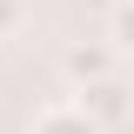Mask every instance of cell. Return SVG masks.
<instances>
[{
  "label": "cell",
  "mask_w": 134,
  "mask_h": 134,
  "mask_svg": "<svg viewBox=\"0 0 134 134\" xmlns=\"http://www.w3.org/2000/svg\"><path fill=\"white\" fill-rule=\"evenodd\" d=\"M20 20H27V0H0V40H7V34H14Z\"/></svg>",
  "instance_id": "obj_5"
},
{
  "label": "cell",
  "mask_w": 134,
  "mask_h": 134,
  "mask_svg": "<svg viewBox=\"0 0 134 134\" xmlns=\"http://www.w3.org/2000/svg\"><path fill=\"white\" fill-rule=\"evenodd\" d=\"M107 47L121 60H134V0H114L107 7Z\"/></svg>",
  "instance_id": "obj_4"
},
{
  "label": "cell",
  "mask_w": 134,
  "mask_h": 134,
  "mask_svg": "<svg viewBox=\"0 0 134 134\" xmlns=\"http://www.w3.org/2000/svg\"><path fill=\"white\" fill-rule=\"evenodd\" d=\"M121 67V54L107 47V40H74V47H60V74L67 87H87V81H107Z\"/></svg>",
  "instance_id": "obj_2"
},
{
  "label": "cell",
  "mask_w": 134,
  "mask_h": 134,
  "mask_svg": "<svg viewBox=\"0 0 134 134\" xmlns=\"http://www.w3.org/2000/svg\"><path fill=\"white\" fill-rule=\"evenodd\" d=\"M74 107H81L94 127H127L134 121V87L121 81V74H107V81H87V87H74Z\"/></svg>",
  "instance_id": "obj_1"
},
{
  "label": "cell",
  "mask_w": 134,
  "mask_h": 134,
  "mask_svg": "<svg viewBox=\"0 0 134 134\" xmlns=\"http://www.w3.org/2000/svg\"><path fill=\"white\" fill-rule=\"evenodd\" d=\"M34 134H107V127H94V121H87L81 107H74V100H60V107H40Z\"/></svg>",
  "instance_id": "obj_3"
}]
</instances>
